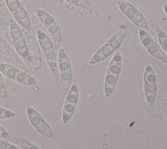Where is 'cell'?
<instances>
[{
    "mask_svg": "<svg viewBox=\"0 0 167 149\" xmlns=\"http://www.w3.org/2000/svg\"><path fill=\"white\" fill-rule=\"evenodd\" d=\"M158 35H159V37L160 38V39H163L167 37L166 34L163 32V31H160L159 32Z\"/></svg>",
    "mask_w": 167,
    "mask_h": 149,
    "instance_id": "f1b7e54d",
    "label": "cell"
},
{
    "mask_svg": "<svg viewBox=\"0 0 167 149\" xmlns=\"http://www.w3.org/2000/svg\"><path fill=\"white\" fill-rule=\"evenodd\" d=\"M15 46L19 51H21L26 49V42L23 39H20L15 41Z\"/></svg>",
    "mask_w": 167,
    "mask_h": 149,
    "instance_id": "8fae6325",
    "label": "cell"
},
{
    "mask_svg": "<svg viewBox=\"0 0 167 149\" xmlns=\"http://www.w3.org/2000/svg\"><path fill=\"white\" fill-rule=\"evenodd\" d=\"M67 58V55L66 54L63 52V51H61L59 53V59H64Z\"/></svg>",
    "mask_w": 167,
    "mask_h": 149,
    "instance_id": "4dcf8cb0",
    "label": "cell"
},
{
    "mask_svg": "<svg viewBox=\"0 0 167 149\" xmlns=\"http://www.w3.org/2000/svg\"><path fill=\"white\" fill-rule=\"evenodd\" d=\"M124 12V13L125 14V15L127 16V17H128L129 18H133L134 16L136 14V13H137V10L135 9L134 7H131V5Z\"/></svg>",
    "mask_w": 167,
    "mask_h": 149,
    "instance_id": "7c38bea8",
    "label": "cell"
},
{
    "mask_svg": "<svg viewBox=\"0 0 167 149\" xmlns=\"http://www.w3.org/2000/svg\"><path fill=\"white\" fill-rule=\"evenodd\" d=\"M11 137V135H10L5 129L3 128L1 125H0V138L10 141Z\"/></svg>",
    "mask_w": 167,
    "mask_h": 149,
    "instance_id": "5bb4252c",
    "label": "cell"
},
{
    "mask_svg": "<svg viewBox=\"0 0 167 149\" xmlns=\"http://www.w3.org/2000/svg\"><path fill=\"white\" fill-rule=\"evenodd\" d=\"M42 41V49L45 52L52 50V43L49 40H44Z\"/></svg>",
    "mask_w": 167,
    "mask_h": 149,
    "instance_id": "4fadbf2b",
    "label": "cell"
},
{
    "mask_svg": "<svg viewBox=\"0 0 167 149\" xmlns=\"http://www.w3.org/2000/svg\"><path fill=\"white\" fill-rule=\"evenodd\" d=\"M140 36L142 37L143 36H144V35H146V33L145 32V31H144V30H140Z\"/></svg>",
    "mask_w": 167,
    "mask_h": 149,
    "instance_id": "e575fe53",
    "label": "cell"
},
{
    "mask_svg": "<svg viewBox=\"0 0 167 149\" xmlns=\"http://www.w3.org/2000/svg\"><path fill=\"white\" fill-rule=\"evenodd\" d=\"M7 2L9 9L11 10V11L13 12V13L18 11L20 8V3L17 0H10V1Z\"/></svg>",
    "mask_w": 167,
    "mask_h": 149,
    "instance_id": "ba28073f",
    "label": "cell"
},
{
    "mask_svg": "<svg viewBox=\"0 0 167 149\" xmlns=\"http://www.w3.org/2000/svg\"><path fill=\"white\" fill-rule=\"evenodd\" d=\"M49 30L50 32L52 34L57 33L59 31L58 26L55 24L54 23L53 24H52L50 26H49Z\"/></svg>",
    "mask_w": 167,
    "mask_h": 149,
    "instance_id": "ffe728a7",
    "label": "cell"
},
{
    "mask_svg": "<svg viewBox=\"0 0 167 149\" xmlns=\"http://www.w3.org/2000/svg\"><path fill=\"white\" fill-rule=\"evenodd\" d=\"M114 50L111 48L108 44H107L102 46L100 49V50H99L97 52V54L100 55L101 57L102 58V60H103V59H105V58L109 56L110 55L114 52Z\"/></svg>",
    "mask_w": 167,
    "mask_h": 149,
    "instance_id": "3957f363",
    "label": "cell"
},
{
    "mask_svg": "<svg viewBox=\"0 0 167 149\" xmlns=\"http://www.w3.org/2000/svg\"><path fill=\"white\" fill-rule=\"evenodd\" d=\"M10 141L22 149H40L36 145L31 143L28 141H26L22 138H18L17 137L11 135Z\"/></svg>",
    "mask_w": 167,
    "mask_h": 149,
    "instance_id": "7a4b0ae2",
    "label": "cell"
},
{
    "mask_svg": "<svg viewBox=\"0 0 167 149\" xmlns=\"http://www.w3.org/2000/svg\"><path fill=\"white\" fill-rule=\"evenodd\" d=\"M17 25L16 24L14 23H12L11 24V30H13V31H14L16 30V29H17Z\"/></svg>",
    "mask_w": 167,
    "mask_h": 149,
    "instance_id": "d6a6232c",
    "label": "cell"
},
{
    "mask_svg": "<svg viewBox=\"0 0 167 149\" xmlns=\"http://www.w3.org/2000/svg\"><path fill=\"white\" fill-rule=\"evenodd\" d=\"M0 7H1V3H0Z\"/></svg>",
    "mask_w": 167,
    "mask_h": 149,
    "instance_id": "ab89813d",
    "label": "cell"
},
{
    "mask_svg": "<svg viewBox=\"0 0 167 149\" xmlns=\"http://www.w3.org/2000/svg\"><path fill=\"white\" fill-rule=\"evenodd\" d=\"M129 6L130 5L129 4H127V3H125V2H120V3H119V7H120V9L122 11H125Z\"/></svg>",
    "mask_w": 167,
    "mask_h": 149,
    "instance_id": "44dd1931",
    "label": "cell"
},
{
    "mask_svg": "<svg viewBox=\"0 0 167 149\" xmlns=\"http://www.w3.org/2000/svg\"><path fill=\"white\" fill-rule=\"evenodd\" d=\"M155 57H156L157 58L160 59V60H161V59H162V58H163V57H164V54H163V52H162L161 50H159L158 51L156 55V56H155Z\"/></svg>",
    "mask_w": 167,
    "mask_h": 149,
    "instance_id": "d4e9b609",
    "label": "cell"
},
{
    "mask_svg": "<svg viewBox=\"0 0 167 149\" xmlns=\"http://www.w3.org/2000/svg\"><path fill=\"white\" fill-rule=\"evenodd\" d=\"M45 56H46V58H47V60H49V63L53 61H55V53L53 50H50L45 52Z\"/></svg>",
    "mask_w": 167,
    "mask_h": 149,
    "instance_id": "9a60e30c",
    "label": "cell"
},
{
    "mask_svg": "<svg viewBox=\"0 0 167 149\" xmlns=\"http://www.w3.org/2000/svg\"><path fill=\"white\" fill-rule=\"evenodd\" d=\"M7 149H21V148H20V147H17V146H16V144H14L8 143Z\"/></svg>",
    "mask_w": 167,
    "mask_h": 149,
    "instance_id": "4316f807",
    "label": "cell"
},
{
    "mask_svg": "<svg viewBox=\"0 0 167 149\" xmlns=\"http://www.w3.org/2000/svg\"><path fill=\"white\" fill-rule=\"evenodd\" d=\"M14 16L18 21H22V20H24L26 18L27 13L24 9H20L18 11L14 12Z\"/></svg>",
    "mask_w": 167,
    "mask_h": 149,
    "instance_id": "9c48e42d",
    "label": "cell"
},
{
    "mask_svg": "<svg viewBox=\"0 0 167 149\" xmlns=\"http://www.w3.org/2000/svg\"><path fill=\"white\" fill-rule=\"evenodd\" d=\"M166 52H167V49H166Z\"/></svg>",
    "mask_w": 167,
    "mask_h": 149,
    "instance_id": "60d3db41",
    "label": "cell"
},
{
    "mask_svg": "<svg viewBox=\"0 0 167 149\" xmlns=\"http://www.w3.org/2000/svg\"><path fill=\"white\" fill-rule=\"evenodd\" d=\"M146 48H147V50H148V52L154 56H156V55L158 51L160 50L159 49L157 45L156 44H153V43L151 44L148 47H146Z\"/></svg>",
    "mask_w": 167,
    "mask_h": 149,
    "instance_id": "30bf717a",
    "label": "cell"
},
{
    "mask_svg": "<svg viewBox=\"0 0 167 149\" xmlns=\"http://www.w3.org/2000/svg\"><path fill=\"white\" fill-rule=\"evenodd\" d=\"M20 54H21V55H22V57L26 58V57H27V56H29V52H28V50H26V49H24V50H21V51H20Z\"/></svg>",
    "mask_w": 167,
    "mask_h": 149,
    "instance_id": "cb8c5ba5",
    "label": "cell"
},
{
    "mask_svg": "<svg viewBox=\"0 0 167 149\" xmlns=\"http://www.w3.org/2000/svg\"><path fill=\"white\" fill-rule=\"evenodd\" d=\"M144 20V17H143V16L139 13H137L134 16V17L133 18V21L137 24L139 23L140 22H141L142 21Z\"/></svg>",
    "mask_w": 167,
    "mask_h": 149,
    "instance_id": "d6986e66",
    "label": "cell"
},
{
    "mask_svg": "<svg viewBox=\"0 0 167 149\" xmlns=\"http://www.w3.org/2000/svg\"><path fill=\"white\" fill-rule=\"evenodd\" d=\"M165 11H166V13H167V5H166V6L165 7Z\"/></svg>",
    "mask_w": 167,
    "mask_h": 149,
    "instance_id": "74e56055",
    "label": "cell"
},
{
    "mask_svg": "<svg viewBox=\"0 0 167 149\" xmlns=\"http://www.w3.org/2000/svg\"><path fill=\"white\" fill-rule=\"evenodd\" d=\"M37 15L39 16V17L41 18V17H43L45 15V13L43 10H38V11H37Z\"/></svg>",
    "mask_w": 167,
    "mask_h": 149,
    "instance_id": "1f68e13d",
    "label": "cell"
},
{
    "mask_svg": "<svg viewBox=\"0 0 167 149\" xmlns=\"http://www.w3.org/2000/svg\"><path fill=\"white\" fill-rule=\"evenodd\" d=\"M59 68L61 72H65L71 71V65L67 57L64 59H59Z\"/></svg>",
    "mask_w": 167,
    "mask_h": 149,
    "instance_id": "277c9868",
    "label": "cell"
},
{
    "mask_svg": "<svg viewBox=\"0 0 167 149\" xmlns=\"http://www.w3.org/2000/svg\"><path fill=\"white\" fill-rule=\"evenodd\" d=\"M11 37L14 41H17L18 39L22 38V33L20 31L18 30H14L12 31Z\"/></svg>",
    "mask_w": 167,
    "mask_h": 149,
    "instance_id": "e0dca14e",
    "label": "cell"
},
{
    "mask_svg": "<svg viewBox=\"0 0 167 149\" xmlns=\"http://www.w3.org/2000/svg\"><path fill=\"white\" fill-rule=\"evenodd\" d=\"M44 24L46 26H50V25L53 24L54 21V18L50 17V16H46L45 19H44Z\"/></svg>",
    "mask_w": 167,
    "mask_h": 149,
    "instance_id": "ac0fdd59",
    "label": "cell"
},
{
    "mask_svg": "<svg viewBox=\"0 0 167 149\" xmlns=\"http://www.w3.org/2000/svg\"><path fill=\"white\" fill-rule=\"evenodd\" d=\"M6 1H7V2H9V1H10V0H6Z\"/></svg>",
    "mask_w": 167,
    "mask_h": 149,
    "instance_id": "f35d334b",
    "label": "cell"
},
{
    "mask_svg": "<svg viewBox=\"0 0 167 149\" xmlns=\"http://www.w3.org/2000/svg\"><path fill=\"white\" fill-rule=\"evenodd\" d=\"M15 116V114L5 108L0 107V119H9Z\"/></svg>",
    "mask_w": 167,
    "mask_h": 149,
    "instance_id": "8992f818",
    "label": "cell"
},
{
    "mask_svg": "<svg viewBox=\"0 0 167 149\" xmlns=\"http://www.w3.org/2000/svg\"><path fill=\"white\" fill-rule=\"evenodd\" d=\"M125 31H119L118 33L116 35V36L118 37V38L120 37L121 39H123V38H124V37L125 36Z\"/></svg>",
    "mask_w": 167,
    "mask_h": 149,
    "instance_id": "f546056e",
    "label": "cell"
},
{
    "mask_svg": "<svg viewBox=\"0 0 167 149\" xmlns=\"http://www.w3.org/2000/svg\"><path fill=\"white\" fill-rule=\"evenodd\" d=\"M38 37L39 39V40L40 41H44V40H45V39L46 38V35L43 33V32H40L38 35Z\"/></svg>",
    "mask_w": 167,
    "mask_h": 149,
    "instance_id": "83f0119b",
    "label": "cell"
},
{
    "mask_svg": "<svg viewBox=\"0 0 167 149\" xmlns=\"http://www.w3.org/2000/svg\"><path fill=\"white\" fill-rule=\"evenodd\" d=\"M122 39H118V38H116V35L112 39H111L109 41L108 45L112 48L114 50H116L119 46L120 45L121 41Z\"/></svg>",
    "mask_w": 167,
    "mask_h": 149,
    "instance_id": "52a82bcc",
    "label": "cell"
},
{
    "mask_svg": "<svg viewBox=\"0 0 167 149\" xmlns=\"http://www.w3.org/2000/svg\"><path fill=\"white\" fill-rule=\"evenodd\" d=\"M141 38H142V41L143 45H144L146 47H148L149 45H150L151 44H152L153 43L152 39H151V37H149L147 34L144 35V36L142 37Z\"/></svg>",
    "mask_w": 167,
    "mask_h": 149,
    "instance_id": "2e32d148",
    "label": "cell"
},
{
    "mask_svg": "<svg viewBox=\"0 0 167 149\" xmlns=\"http://www.w3.org/2000/svg\"><path fill=\"white\" fill-rule=\"evenodd\" d=\"M20 24L24 27H28L30 25V21L28 19L22 20V21H21L20 22Z\"/></svg>",
    "mask_w": 167,
    "mask_h": 149,
    "instance_id": "7402d4cb",
    "label": "cell"
},
{
    "mask_svg": "<svg viewBox=\"0 0 167 149\" xmlns=\"http://www.w3.org/2000/svg\"><path fill=\"white\" fill-rule=\"evenodd\" d=\"M29 77L30 76L27 75L26 73L21 71L18 70L14 79L16 80V81H17L18 82H20V83L27 84V79H28Z\"/></svg>",
    "mask_w": 167,
    "mask_h": 149,
    "instance_id": "5b68a950",
    "label": "cell"
},
{
    "mask_svg": "<svg viewBox=\"0 0 167 149\" xmlns=\"http://www.w3.org/2000/svg\"><path fill=\"white\" fill-rule=\"evenodd\" d=\"M54 39L56 41H61V35L59 34L55 35L54 36Z\"/></svg>",
    "mask_w": 167,
    "mask_h": 149,
    "instance_id": "836d02e7",
    "label": "cell"
},
{
    "mask_svg": "<svg viewBox=\"0 0 167 149\" xmlns=\"http://www.w3.org/2000/svg\"><path fill=\"white\" fill-rule=\"evenodd\" d=\"M82 4H83V5H84V6H87V5H88V3H87V2H86V1H84V3H83Z\"/></svg>",
    "mask_w": 167,
    "mask_h": 149,
    "instance_id": "8d00e7d4",
    "label": "cell"
},
{
    "mask_svg": "<svg viewBox=\"0 0 167 149\" xmlns=\"http://www.w3.org/2000/svg\"><path fill=\"white\" fill-rule=\"evenodd\" d=\"M137 24H138L139 26H140V27H142V28L147 29V23H146V22L144 21V19L143 20V21H142L141 22H140L139 23H138Z\"/></svg>",
    "mask_w": 167,
    "mask_h": 149,
    "instance_id": "603a6c76",
    "label": "cell"
},
{
    "mask_svg": "<svg viewBox=\"0 0 167 149\" xmlns=\"http://www.w3.org/2000/svg\"><path fill=\"white\" fill-rule=\"evenodd\" d=\"M78 102V89L76 84L71 88L70 91L67 96L64 109L63 111V122L67 124L71 120V117L76 110V106Z\"/></svg>",
    "mask_w": 167,
    "mask_h": 149,
    "instance_id": "6da1fadb",
    "label": "cell"
},
{
    "mask_svg": "<svg viewBox=\"0 0 167 149\" xmlns=\"http://www.w3.org/2000/svg\"><path fill=\"white\" fill-rule=\"evenodd\" d=\"M70 1L73 3H78L79 2H80V0H70Z\"/></svg>",
    "mask_w": 167,
    "mask_h": 149,
    "instance_id": "d590c367",
    "label": "cell"
},
{
    "mask_svg": "<svg viewBox=\"0 0 167 149\" xmlns=\"http://www.w3.org/2000/svg\"><path fill=\"white\" fill-rule=\"evenodd\" d=\"M161 43L162 46H163V48L166 50L167 49V37L163 39H160Z\"/></svg>",
    "mask_w": 167,
    "mask_h": 149,
    "instance_id": "484cf974",
    "label": "cell"
}]
</instances>
